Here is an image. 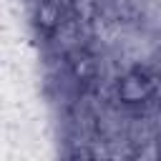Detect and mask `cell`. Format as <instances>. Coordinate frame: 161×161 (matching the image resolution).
Returning <instances> with one entry per match:
<instances>
[{"label": "cell", "mask_w": 161, "mask_h": 161, "mask_svg": "<svg viewBox=\"0 0 161 161\" xmlns=\"http://www.w3.org/2000/svg\"><path fill=\"white\" fill-rule=\"evenodd\" d=\"M151 96H156V78L143 75V73H128L118 80V98L128 106L143 103Z\"/></svg>", "instance_id": "cell-1"}, {"label": "cell", "mask_w": 161, "mask_h": 161, "mask_svg": "<svg viewBox=\"0 0 161 161\" xmlns=\"http://www.w3.org/2000/svg\"><path fill=\"white\" fill-rule=\"evenodd\" d=\"M70 70L78 80H91L96 75V60L88 55H75V60L70 63Z\"/></svg>", "instance_id": "cell-2"}, {"label": "cell", "mask_w": 161, "mask_h": 161, "mask_svg": "<svg viewBox=\"0 0 161 161\" xmlns=\"http://www.w3.org/2000/svg\"><path fill=\"white\" fill-rule=\"evenodd\" d=\"M38 20H40L45 28H53V25L58 23V8L50 5V3L40 5V10H38Z\"/></svg>", "instance_id": "cell-3"}]
</instances>
